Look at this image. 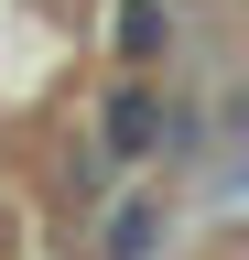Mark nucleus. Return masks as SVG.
Instances as JSON below:
<instances>
[{"mask_svg": "<svg viewBox=\"0 0 249 260\" xmlns=\"http://www.w3.org/2000/svg\"><path fill=\"white\" fill-rule=\"evenodd\" d=\"M98 152L109 162H152V152H163V98H152L141 76H119L98 98Z\"/></svg>", "mask_w": 249, "mask_h": 260, "instance_id": "nucleus-1", "label": "nucleus"}, {"mask_svg": "<svg viewBox=\"0 0 249 260\" xmlns=\"http://www.w3.org/2000/svg\"><path fill=\"white\" fill-rule=\"evenodd\" d=\"M163 44H173V11H163V0H119V11H109V54L119 65H152Z\"/></svg>", "mask_w": 249, "mask_h": 260, "instance_id": "nucleus-2", "label": "nucleus"}, {"mask_svg": "<svg viewBox=\"0 0 249 260\" xmlns=\"http://www.w3.org/2000/svg\"><path fill=\"white\" fill-rule=\"evenodd\" d=\"M152 249H163V206H152V195L109 206V228H98V260H152Z\"/></svg>", "mask_w": 249, "mask_h": 260, "instance_id": "nucleus-3", "label": "nucleus"}]
</instances>
